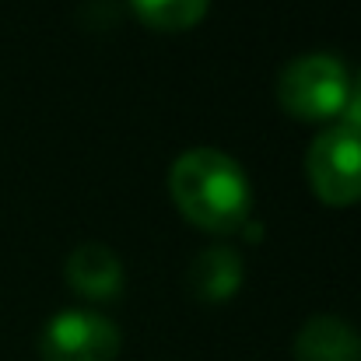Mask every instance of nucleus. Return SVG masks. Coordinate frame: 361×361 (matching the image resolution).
I'll return each mask as SVG.
<instances>
[{"instance_id":"obj_1","label":"nucleus","mask_w":361,"mask_h":361,"mask_svg":"<svg viewBox=\"0 0 361 361\" xmlns=\"http://www.w3.org/2000/svg\"><path fill=\"white\" fill-rule=\"evenodd\" d=\"M169 193L186 221L211 235H235L252 218L245 169L218 147H193L169 169Z\"/></svg>"},{"instance_id":"obj_2","label":"nucleus","mask_w":361,"mask_h":361,"mask_svg":"<svg viewBox=\"0 0 361 361\" xmlns=\"http://www.w3.org/2000/svg\"><path fill=\"white\" fill-rule=\"evenodd\" d=\"M348 95H351V71L334 53L295 56L277 78L281 109L305 123L341 120Z\"/></svg>"},{"instance_id":"obj_3","label":"nucleus","mask_w":361,"mask_h":361,"mask_svg":"<svg viewBox=\"0 0 361 361\" xmlns=\"http://www.w3.org/2000/svg\"><path fill=\"white\" fill-rule=\"evenodd\" d=\"M305 176L326 207H355L361 200V137L344 123L316 133L305 154Z\"/></svg>"},{"instance_id":"obj_4","label":"nucleus","mask_w":361,"mask_h":361,"mask_svg":"<svg viewBox=\"0 0 361 361\" xmlns=\"http://www.w3.org/2000/svg\"><path fill=\"white\" fill-rule=\"evenodd\" d=\"M42 361H116L120 330L92 309L56 312L39 337Z\"/></svg>"},{"instance_id":"obj_5","label":"nucleus","mask_w":361,"mask_h":361,"mask_svg":"<svg viewBox=\"0 0 361 361\" xmlns=\"http://www.w3.org/2000/svg\"><path fill=\"white\" fill-rule=\"evenodd\" d=\"M63 277H67V284H71L81 298H92V302H109V298H116L123 291L120 256H116L109 245H99V242L78 245V249L67 256Z\"/></svg>"},{"instance_id":"obj_6","label":"nucleus","mask_w":361,"mask_h":361,"mask_svg":"<svg viewBox=\"0 0 361 361\" xmlns=\"http://www.w3.org/2000/svg\"><path fill=\"white\" fill-rule=\"evenodd\" d=\"M295 361H361V334L341 316H309L295 334Z\"/></svg>"},{"instance_id":"obj_7","label":"nucleus","mask_w":361,"mask_h":361,"mask_svg":"<svg viewBox=\"0 0 361 361\" xmlns=\"http://www.w3.org/2000/svg\"><path fill=\"white\" fill-rule=\"evenodd\" d=\"M242 277H245V267L239 252L228 245H211L190 263L186 288L200 302H228L242 288Z\"/></svg>"},{"instance_id":"obj_8","label":"nucleus","mask_w":361,"mask_h":361,"mask_svg":"<svg viewBox=\"0 0 361 361\" xmlns=\"http://www.w3.org/2000/svg\"><path fill=\"white\" fill-rule=\"evenodd\" d=\"M130 11L154 32H186L204 21L211 0H126Z\"/></svg>"},{"instance_id":"obj_9","label":"nucleus","mask_w":361,"mask_h":361,"mask_svg":"<svg viewBox=\"0 0 361 361\" xmlns=\"http://www.w3.org/2000/svg\"><path fill=\"white\" fill-rule=\"evenodd\" d=\"M337 123L351 126V130L361 137V71L351 78V95H348V106H344V113H341Z\"/></svg>"}]
</instances>
